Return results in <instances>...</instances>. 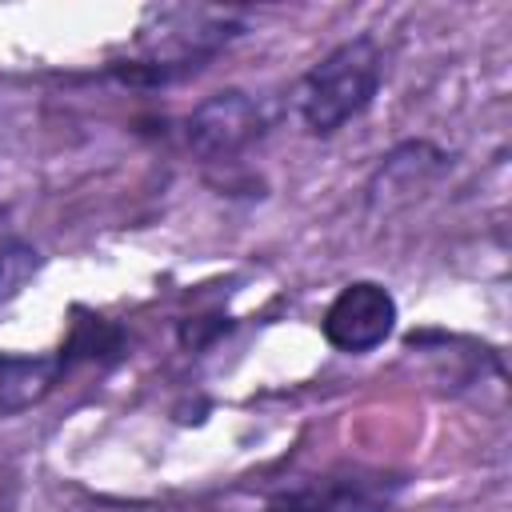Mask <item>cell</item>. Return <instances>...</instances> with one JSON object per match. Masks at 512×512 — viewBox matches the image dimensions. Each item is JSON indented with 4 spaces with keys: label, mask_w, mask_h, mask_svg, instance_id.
Segmentation results:
<instances>
[{
    "label": "cell",
    "mask_w": 512,
    "mask_h": 512,
    "mask_svg": "<svg viewBox=\"0 0 512 512\" xmlns=\"http://www.w3.org/2000/svg\"><path fill=\"white\" fill-rule=\"evenodd\" d=\"M44 268V256L28 244V240H4L0 244V308L4 304H12L28 284H32V276Z\"/></svg>",
    "instance_id": "cell-9"
},
{
    "label": "cell",
    "mask_w": 512,
    "mask_h": 512,
    "mask_svg": "<svg viewBox=\"0 0 512 512\" xmlns=\"http://www.w3.org/2000/svg\"><path fill=\"white\" fill-rule=\"evenodd\" d=\"M260 132H264V112L240 88H224V92L204 96L188 116V148L204 164L240 156Z\"/></svg>",
    "instance_id": "cell-5"
},
{
    "label": "cell",
    "mask_w": 512,
    "mask_h": 512,
    "mask_svg": "<svg viewBox=\"0 0 512 512\" xmlns=\"http://www.w3.org/2000/svg\"><path fill=\"white\" fill-rule=\"evenodd\" d=\"M64 376L60 356H0V416L36 408Z\"/></svg>",
    "instance_id": "cell-6"
},
{
    "label": "cell",
    "mask_w": 512,
    "mask_h": 512,
    "mask_svg": "<svg viewBox=\"0 0 512 512\" xmlns=\"http://www.w3.org/2000/svg\"><path fill=\"white\" fill-rule=\"evenodd\" d=\"M120 348H124V332L116 324H108L100 316H84V320H76L68 344L60 348V364L68 372L76 360H100L104 352H120Z\"/></svg>",
    "instance_id": "cell-8"
},
{
    "label": "cell",
    "mask_w": 512,
    "mask_h": 512,
    "mask_svg": "<svg viewBox=\"0 0 512 512\" xmlns=\"http://www.w3.org/2000/svg\"><path fill=\"white\" fill-rule=\"evenodd\" d=\"M160 20V28H140V48L148 60L132 64L124 80H168L196 72L200 60L216 56L232 36H240V16L236 12H212V8H156L148 12Z\"/></svg>",
    "instance_id": "cell-2"
},
{
    "label": "cell",
    "mask_w": 512,
    "mask_h": 512,
    "mask_svg": "<svg viewBox=\"0 0 512 512\" xmlns=\"http://www.w3.org/2000/svg\"><path fill=\"white\" fill-rule=\"evenodd\" d=\"M392 328H396V296L376 280L344 284L320 320L324 340L348 356H364L380 348L392 336Z\"/></svg>",
    "instance_id": "cell-4"
},
{
    "label": "cell",
    "mask_w": 512,
    "mask_h": 512,
    "mask_svg": "<svg viewBox=\"0 0 512 512\" xmlns=\"http://www.w3.org/2000/svg\"><path fill=\"white\" fill-rule=\"evenodd\" d=\"M400 472L344 468L300 480L272 496V512H388L404 492Z\"/></svg>",
    "instance_id": "cell-3"
},
{
    "label": "cell",
    "mask_w": 512,
    "mask_h": 512,
    "mask_svg": "<svg viewBox=\"0 0 512 512\" xmlns=\"http://www.w3.org/2000/svg\"><path fill=\"white\" fill-rule=\"evenodd\" d=\"M4 228H8V208H0V244H4Z\"/></svg>",
    "instance_id": "cell-10"
},
{
    "label": "cell",
    "mask_w": 512,
    "mask_h": 512,
    "mask_svg": "<svg viewBox=\"0 0 512 512\" xmlns=\"http://www.w3.org/2000/svg\"><path fill=\"white\" fill-rule=\"evenodd\" d=\"M444 164H448V156H444L436 144H428V140H408V144L392 148V152L380 160V168H376V176H372V184H368V196H376L380 188H384V192H412V188L428 184L436 172H444Z\"/></svg>",
    "instance_id": "cell-7"
},
{
    "label": "cell",
    "mask_w": 512,
    "mask_h": 512,
    "mask_svg": "<svg viewBox=\"0 0 512 512\" xmlns=\"http://www.w3.org/2000/svg\"><path fill=\"white\" fill-rule=\"evenodd\" d=\"M384 80V52L376 36L360 32L336 44L304 80H300V120L312 136H332L376 100Z\"/></svg>",
    "instance_id": "cell-1"
}]
</instances>
